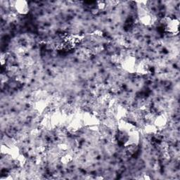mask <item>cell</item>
Masks as SVG:
<instances>
[{
  "instance_id": "cell-1",
  "label": "cell",
  "mask_w": 180,
  "mask_h": 180,
  "mask_svg": "<svg viewBox=\"0 0 180 180\" xmlns=\"http://www.w3.org/2000/svg\"><path fill=\"white\" fill-rule=\"evenodd\" d=\"M16 10L18 11V12L22 13H26L27 12L28 7H27V5L26 2H16Z\"/></svg>"
}]
</instances>
